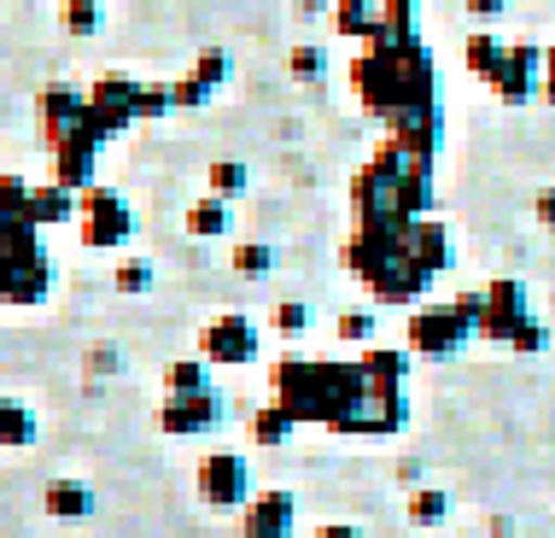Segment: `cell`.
I'll list each match as a JSON object with an SVG mask.
<instances>
[{
	"instance_id": "obj_36",
	"label": "cell",
	"mask_w": 555,
	"mask_h": 538,
	"mask_svg": "<svg viewBox=\"0 0 555 538\" xmlns=\"http://www.w3.org/2000/svg\"><path fill=\"white\" fill-rule=\"evenodd\" d=\"M538 94H544V100H550V106H555V48L544 53V88H538Z\"/></svg>"
},
{
	"instance_id": "obj_10",
	"label": "cell",
	"mask_w": 555,
	"mask_h": 538,
	"mask_svg": "<svg viewBox=\"0 0 555 538\" xmlns=\"http://www.w3.org/2000/svg\"><path fill=\"white\" fill-rule=\"evenodd\" d=\"M158 427L170 439H199V433H217L222 427V393H164L158 404Z\"/></svg>"
},
{
	"instance_id": "obj_30",
	"label": "cell",
	"mask_w": 555,
	"mask_h": 538,
	"mask_svg": "<svg viewBox=\"0 0 555 538\" xmlns=\"http://www.w3.org/2000/svg\"><path fill=\"white\" fill-rule=\"evenodd\" d=\"M117 293H124V298H134V293H146V287H153V264H146V258H129V264H117Z\"/></svg>"
},
{
	"instance_id": "obj_27",
	"label": "cell",
	"mask_w": 555,
	"mask_h": 538,
	"mask_svg": "<svg viewBox=\"0 0 555 538\" xmlns=\"http://www.w3.org/2000/svg\"><path fill=\"white\" fill-rule=\"evenodd\" d=\"M281 258H275V246H263V241H246V246H234V269L240 276H269Z\"/></svg>"
},
{
	"instance_id": "obj_15",
	"label": "cell",
	"mask_w": 555,
	"mask_h": 538,
	"mask_svg": "<svg viewBox=\"0 0 555 538\" xmlns=\"http://www.w3.org/2000/svg\"><path fill=\"white\" fill-rule=\"evenodd\" d=\"M403 252H410L427 276H444V269H450V234H444V222L410 217V222H403Z\"/></svg>"
},
{
	"instance_id": "obj_14",
	"label": "cell",
	"mask_w": 555,
	"mask_h": 538,
	"mask_svg": "<svg viewBox=\"0 0 555 538\" xmlns=\"http://www.w3.org/2000/svg\"><path fill=\"white\" fill-rule=\"evenodd\" d=\"M229 82V53H199L193 59V71L182 82H170V100H176V112H199V106H211V94Z\"/></svg>"
},
{
	"instance_id": "obj_34",
	"label": "cell",
	"mask_w": 555,
	"mask_h": 538,
	"mask_svg": "<svg viewBox=\"0 0 555 538\" xmlns=\"http://www.w3.org/2000/svg\"><path fill=\"white\" fill-rule=\"evenodd\" d=\"M532 212H538V222H544V229H555V188L538 193V205H532Z\"/></svg>"
},
{
	"instance_id": "obj_20",
	"label": "cell",
	"mask_w": 555,
	"mask_h": 538,
	"mask_svg": "<svg viewBox=\"0 0 555 538\" xmlns=\"http://www.w3.org/2000/svg\"><path fill=\"white\" fill-rule=\"evenodd\" d=\"M357 363H363L369 386H403V375H410V351H386V346H369Z\"/></svg>"
},
{
	"instance_id": "obj_24",
	"label": "cell",
	"mask_w": 555,
	"mask_h": 538,
	"mask_svg": "<svg viewBox=\"0 0 555 538\" xmlns=\"http://www.w3.org/2000/svg\"><path fill=\"white\" fill-rule=\"evenodd\" d=\"M205 182H211V193H217V200H229V205H234L240 193H246V182H251V176H246V164H240V158H217Z\"/></svg>"
},
{
	"instance_id": "obj_31",
	"label": "cell",
	"mask_w": 555,
	"mask_h": 538,
	"mask_svg": "<svg viewBox=\"0 0 555 538\" xmlns=\"http://www.w3.org/2000/svg\"><path fill=\"white\" fill-rule=\"evenodd\" d=\"M339 340H345V346H369V340H374V310H345V317H339Z\"/></svg>"
},
{
	"instance_id": "obj_5",
	"label": "cell",
	"mask_w": 555,
	"mask_h": 538,
	"mask_svg": "<svg viewBox=\"0 0 555 538\" xmlns=\"http://www.w3.org/2000/svg\"><path fill=\"white\" fill-rule=\"evenodd\" d=\"M339 36L351 41H410L415 36V0H339L334 7Z\"/></svg>"
},
{
	"instance_id": "obj_32",
	"label": "cell",
	"mask_w": 555,
	"mask_h": 538,
	"mask_svg": "<svg viewBox=\"0 0 555 538\" xmlns=\"http://www.w3.org/2000/svg\"><path fill=\"white\" fill-rule=\"evenodd\" d=\"M293 77L298 82H322L327 77V53L322 48H293Z\"/></svg>"
},
{
	"instance_id": "obj_22",
	"label": "cell",
	"mask_w": 555,
	"mask_h": 538,
	"mask_svg": "<svg viewBox=\"0 0 555 538\" xmlns=\"http://www.w3.org/2000/svg\"><path fill=\"white\" fill-rule=\"evenodd\" d=\"M293 415L287 410H281V404H263V410L258 415H251V439H258V445H269V451H275V445H287L293 439Z\"/></svg>"
},
{
	"instance_id": "obj_21",
	"label": "cell",
	"mask_w": 555,
	"mask_h": 538,
	"mask_svg": "<svg viewBox=\"0 0 555 538\" xmlns=\"http://www.w3.org/2000/svg\"><path fill=\"white\" fill-rule=\"evenodd\" d=\"M164 393H211V363L205 357H182L164 369Z\"/></svg>"
},
{
	"instance_id": "obj_33",
	"label": "cell",
	"mask_w": 555,
	"mask_h": 538,
	"mask_svg": "<svg viewBox=\"0 0 555 538\" xmlns=\"http://www.w3.org/2000/svg\"><path fill=\"white\" fill-rule=\"evenodd\" d=\"M503 7H508V0H468V12H474V18H479V24H491V18H503Z\"/></svg>"
},
{
	"instance_id": "obj_9",
	"label": "cell",
	"mask_w": 555,
	"mask_h": 538,
	"mask_svg": "<svg viewBox=\"0 0 555 538\" xmlns=\"http://www.w3.org/2000/svg\"><path fill=\"white\" fill-rule=\"evenodd\" d=\"M199 498L211 510H246L251 503V469L240 451H211L199 462Z\"/></svg>"
},
{
	"instance_id": "obj_25",
	"label": "cell",
	"mask_w": 555,
	"mask_h": 538,
	"mask_svg": "<svg viewBox=\"0 0 555 538\" xmlns=\"http://www.w3.org/2000/svg\"><path fill=\"white\" fill-rule=\"evenodd\" d=\"M29 193L24 176H0V222H29Z\"/></svg>"
},
{
	"instance_id": "obj_18",
	"label": "cell",
	"mask_w": 555,
	"mask_h": 538,
	"mask_svg": "<svg viewBox=\"0 0 555 538\" xmlns=\"http://www.w3.org/2000/svg\"><path fill=\"white\" fill-rule=\"evenodd\" d=\"M29 222L36 229H53V222H77V193L59 188V182H41L29 193Z\"/></svg>"
},
{
	"instance_id": "obj_4",
	"label": "cell",
	"mask_w": 555,
	"mask_h": 538,
	"mask_svg": "<svg viewBox=\"0 0 555 538\" xmlns=\"http://www.w3.org/2000/svg\"><path fill=\"white\" fill-rule=\"evenodd\" d=\"M479 340H498L508 351H544V322L527 310V287H520V281H491L486 287Z\"/></svg>"
},
{
	"instance_id": "obj_37",
	"label": "cell",
	"mask_w": 555,
	"mask_h": 538,
	"mask_svg": "<svg viewBox=\"0 0 555 538\" xmlns=\"http://www.w3.org/2000/svg\"><path fill=\"white\" fill-rule=\"evenodd\" d=\"M462 538H486V533H462Z\"/></svg>"
},
{
	"instance_id": "obj_12",
	"label": "cell",
	"mask_w": 555,
	"mask_h": 538,
	"mask_svg": "<svg viewBox=\"0 0 555 538\" xmlns=\"http://www.w3.org/2000/svg\"><path fill=\"white\" fill-rule=\"evenodd\" d=\"M134 106H141V82L134 77H100L88 88V112H94V124L106 134H124L129 124H141Z\"/></svg>"
},
{
	"instance_id": "obj_17",
	"label": "cell",
	"mask_w": 555,
	"mask_h": 538,
	"mask_svg": "<svg viewBox=\"0 0 555 538\" xmlns=\"http://www.w3.org/2000/svg\"><path fill=\"white\" fill-rule=\"evenodd\" d=\"M229 229H234V205H229V200L205 193V200L188 205V234H193V241H222Z\"/></svg>"
},
{
	"instance_id": "obj_2",
	"label": "cell",
	"mask_w": 555,
	"mask_h": 538,
	"mask_svg": "<svg viewBox=\"0 0 555 538\" xmlns=\"http://www.w3.org/2000/svg\"><path fill=\"white\" fill-rule=\"evenodd\" d=\"M363 363H317V357H281L275 363V404L293 422L334 427L339 410L363 393Z\"/></svg>"
},
{
	"instance_id": "obj_16",
	"label": "cell",
	"mask_w": 555,
	"mask_h": 538,
	"mask_svg": "<svg viewBox=\"0 0 555 538\" xmlns=\"http://www.w3.org/2000/svg\"><path fill=\"white\" fill-rule=\"evenodd\" d=\"M41 503H48L53 521H88L100 498H94V486H82V481H53L48 491H41Z\"/></svg>"
},
{
	"instance_id": "obj_1",
	"label": "cell",
	"mask_w": 555,
	"mask_h": 538,
	"mask_svg": "<svg viewBox=\"0 0 555 538\" xmlns=\"http://www.w3.org/2000/svg\"><path fill=\"white\" fill-rule=\"evenodd\" d=\"M351 88L357 100H363V112L374 117H403L415 106H439V71H433V59L422 41H374L351 59Z\"/></svg>"
},
{
	"instance_id": "obj_8",
	"label": "cell",
	"mask_w": 555,
	"mask_h": 538,
	"mask_svg": "<svg viewBox=\"0 0 555 538\" xmlns=\"http://www.w3.org/2000/svg\"><path fill=\"white\" fill-rule=\"evenodd\" d=\"M199 357H205L211 369H246V363H258V322L240 317V310L217 317V322L199 334Z\"/></svg>"
},
{
	"instance_id": "obj_26",
	"label": "cell",
	"mask_w": 555,
	"mask_h": 538,
	"mask_svg": "<svg viewBox=\"0 0 555 538\" xmlns=\"http://www.w3.org/2000/svg\"><path fill=\"white\" fill-rule=\"evenodd\" d=\"M503 41L498 36H468V71H474V77H486L491 82V71H498L503 65Z\"/></svg>"
},
{
	"instance_id": "obj_23",
	"label": "cell",
	"mask_w": 555,
	"mask_h": 538,
	"mask_svg": "<svg viewBox=\"0 0 555 538\" xmlns=\"http://www.w3.org/2000/svg\"><path fill=\"white\" fill-rule=\"evenodd\" d=\"M444 515H450V498L439 486H415L410 491V521L415 527H444Z\"/></svg>"
},
{
	"instance_id": "obj_29",
	"label": "cell",
	"mask_w": 555,
	"mask_h": 538,
	"mask_svg": "<svg viewBox=\"0 0 555 538\" xmlns=\"http://www.w3.org/2000/svg\"><path fill=\"white\" fill-rule=\"evenodd\" d=\"M305 328H310V305H305V298H281V305H275V334L298 340Z\"/></svg>"
},
{
	"instance_id": "obj_19",
	"label": "cell",
	"mask_w": 555,
	"mask_h": 538,
	"mask_svg": "<svg viewBox=\"0 0 555 538\" xmlns=\"http://www.w3.org/2000/svg\"><path fill=\"white\" fill-rule=\"evenodd\" d=\"M36 433H41V422H36V410L29 404H18V398H0V451H29L36 445Z\"/></svg>"
},
{
	"instance_id": "obj_11",
	"label": "cell",
	"mask_w": 555,
	"mask_h": 538,
	"mask_svg": "<svg viewBox=\"0 0 555 538\" xmlns=\"http://www.w3.org/2000/svg\"><path fill=\"white\" fill-rule=\"evenodd\" d=\"M538 88H544V48L515 41V48L503 53V65L491 71V94H498L503 106H527Z\"/></svg>"
},
{
	"instance_id": "obj_28",
	"label": "cell",
	"mask_w": 555,
	"mask_h": 538,
	"mask_svg": "<svg viewBox=\"0 0 555 538\" xmlns=\"http://www.w3.org/2000/svg\"><path fill=\"white\" fill-rule=\"evenodd\" d=\"M100 18H106V12H100V0H65V29H70V36H94V29H100Z\"/></svg>"
},
{
	"instance_id": "obj_35",
	"label": "cell",
	"mask_w": 555,
	"mask_h": 538,
	"mask_svg": "<svg viewBox=\"0 0 555 538\" xmlns=\"http://www.w3.org/2000/svg\"><path fill=\"white\" fill-rule=\"evenodd\" d=\"M317 538H363V527H351V521H327V527H317Z\"/></svg>"
},
{
	"instance_id": "obj_3",
	"label": "cell",
	"mask_w": 555,
	"mask_h": 538,
	"mask_svg": "<svg viewBox=\"0 0 555 538\" xmlns=\"http://www.w3.org/2000/svg\"><path fill=\"white\" fill-rule=\"evenodd\" d=\"M479 305H486V293H462L450 305H422L410 317V351L415 357H456L479 334Z\"/></svg>"
},
{
	"instance_id": "obj_7",
	"label": "cell",
	"mask_w": 555,
	"mask_h": 538,
	"mask_svg": "<svg viewBox=\"0 0 555 538\" xmlns=\"http://www.w3.org/2000/svg\"><path fill=\"white\" fill-rule=\"evenodd\" d=\"M410 422V404H403V386H363L351 404L339 410L334 433H351V439H386Z\"/></svg>"
},
{
	"instance_id": "obj_6",
	"label": "cell",
	"mask_w": 555,
	"mask_h": 538,
	"mask_svg": "<svg viewBox=\"0 0 555 538\" xmlns=\"http://www.w3.org/2000/svg\"><path fill=\"white\" fill-rule=\"evenodd\" d=\"M77 234H82V246H94V252L129 246V234H134L129 200L117 188H100V182L88 193H77Z\"/></svg>"
},
{
	"instance_id": "obj_13",
	"label": "cell",
	"mask_w": 555,
	"mask_h": 538,
	"mask_svg": "<svg viewBox=\"0 0 555 538\" xmlns=\"http://www.w3.org/2000/svg\"><path fill=\"white\" fill-rule=\"evenodd\" d=\"M293 521H298V498L281 486H269V491H251L240 533L246 538H293Z\"/></svg>"
}]
</instances>
